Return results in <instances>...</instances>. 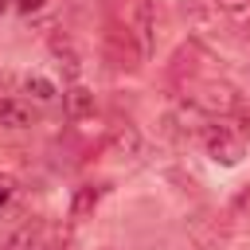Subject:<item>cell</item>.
I'll return each instance as SVG.
<instances>
[{
	"label": "cell",
	"instance_id": "cell-1",
	"mask_svg": "<svg viewBox=\"0 0 250 250\" xmlns=\"http://www.w3.org/2000/svg\"><path fill=\"white\" fill-rule=\"evenodd\" d=\"M199 141H203V148H207V156L211 160H219V164H238L242 156H246V137H238L234 133V125H219V117H211L207 125H203V133H199Z\"/></svg>",
	"mask_w": 250,
	"mask_h": 250
},
{
	"label": "cell",
	"instance_id": "cell-2",
	"mask_svg": "<svg viewBox=\"0 0 250 250\" xmlns=\"http://www.w3.org/2000/svg\"><path fill=\"white\" fill-rule=\"evenodd\" d=\"M188 102H191L195 109H203L207 117H230V113L242 105V94H238L234 86H227V82H199V86L188 94Z\"/></svg>",
	"mask_w": 250,
	"mask_h": 250
},
{
	"label": "cell",
	"instance_id": "cell-3",
	"mask_svg": "<svg viewBox=\"0 0 250 250\" xmlns=\"http://www.w3.org/2000/svg\"><path fill=\"white\" fill-rule=\"evenodd\" d=\"M105 55H109V62H113L117 70H137L141 59H145L129 27H113V31H105Z\"/></svg>",
	"mask_w": 250,
	"mask_h": 250
},
{
	"label": "cell",
	"instance_id": "cell-4",
	"mask_svg": "<svg viewBox=\"0 0 250 250\" xmlns=\"http://www.w3.org/2000/svg\"><path fill=\"white\" fill-rule=\"evenodd\" d=\"M188 238L195 242V250H215L219 238H227V234H223V223H219V211L199 207V211L188 219Z\"/></svg>",
	"mask_w": 250,
	"mask_h": 250
},
{
	"label": "cell",
	"instance_id": "cell-5",
	"mask_svg": "<svg viewBox=\"0 0 250 250\" xmlns=\"http://www.w3.org/2000/svg\"><path fill=\"white\" fill-rule=\"evenodd\" d=\"M219 223H223V234H246L250 230V184H242L227 207L219 211Z\"/></svg>",
	"mask_w": 250,
	"mask_h": 250
},
{
	"label": "cell",
	"instance_id": "cell-6",
	"mask_svg": "<svg viewBox=\"0 0 250 250\" xmlns=\"http://www.w3.org/2000/svg\"><path fill=\"white\" fill-rule=\"evenodd\" d=\"M141 55H152L156 51V0H137V12H133V23H129Z\"/></svg>",
	"mask_w": 250,
	"mask_h": 250
},
{
	"label": "cell",
	"instance_id": "cell-7",
	"mask_svg": "<svg viewBox=\"0 0 250 250\" xmlns=\"http://www.w3.org/2000/svg\"><path fill=\"white\" fill-rule=\"evenodd\" d=\"M51 242H47V230L39 227V223H23V227H16L4 242H0V250H47Z\"/></svg>",
	"mask_w": 250,
	"mask_h": 250
},
{
	"label": "cell",
	"instance_id": "cell-8",
	"mask_svg": "<svg viewBox=\"0 0 250 250\" xmlns=\"http://www.w3.org/2000/svg\"><path fill=\"white\" fill-rule=\"evenodd\" d=\"M102 195H105V188H102V184H82V188H74L70 219H90V215H94V207L102 203Z\"/></svg>",
	"mask_w": 250,
	"mask_h": 250
},
{
	"label": "cell",
	"instance_id": "cell-9",
	"mask_svg": "<svg viewBox=\"0 0 250 250\" xmlns=\"http://www.w3.org/2000/svg\"><path fill=\"white\" fill-rule=\"evenodd\" d=\"M51 55L59 59V66H62V74H66L70 82L82 74V59H78V51H74V43H70L66 35H55V39H51Z\"/></svg>",
	"mask_w": 250,
	"mask_h": 250
},
{
	"label": "cell",
	"instance_id": "cell-10",
	"mask_svg": "<svg viewBox=\"0 0 250 250\" xmlns=\"http://www.w3.org/2000/svg\"><path fill=\"white\" fill-rule=\"evenodd\" d=\"M105 145H109L113 156H137V152H141V133H137L133 125H113Z\"/></svg>",
	"mask_w": 250,
	"mask_h": 250
},
{
	"label": "cell",
	"instance_id": "cell-11",
	"mask_svg": "<svg viewBox=\"0 0 250 250\" xmlns=\"http://www.w3.org/2000/svg\"><path fill=\"white\" fill-rule=\"evenodd\" d=\"M31 109L20 98H0V129H27L31 125Z\"/></svg>",
	"mask_w": 250,
	"mask_h": 250
},
{
	"label": "cell",
	"instance_id": "cell-12",
	"mask_svg": "<svg viewBox=\"0 0 250 250\" xmlns=\"http://www.w3.org/2000/svg\"><path fill=\"white\" fill-rule=\"evenodd\" d=\"M62 102H66V113H70L74 121H82V117H90V113H94V94H90L86 86H78V82L62 94Z\"/></svg>",
	"mask_w": 250,
	"mask_h": 250
},
{
	"label": "cell",
	"instance_id": "cell-13",
	"mask_svg": "<svg viewBox=\"0 0 250 250\" xmlns=\"http://www.w3.org/2000/svg\"><path fill=\"white\" fill-rule=\"evenodd\" d=\"M20 86H23V94H27L31 102H39V105H51V102L59 98L55 82H51V78H43V74H27V78H23Z\"/></svg>",
	"mask_w": 250,
	"mask_h": 250
},
{
	"label": "cell",
	"instance_id": "cell-14",
	"mask_svg": "<svg viewBox=\"0 0 250 250\" xmlns=\"http://www.w3.org/2000/svg\"><path fill=\"white\" fill-rule=\"evenodd\" d=\"M211 4H215V12H223L234 23H246L250 20V0H211Z\"/></svg>",
	"mask_w": 250,
	"mask_h": 250
},
{
	"label": "cell",
	"instance_id": "cell-15",
	"mask_svg": "<svg viewBox=\"0 0 250 250\" xmlns=\"http://www.w3.org/2000/svg\"><path fill=\"white\" fill-rule=\"evenodd\" d=\"M0 94H4V98L16 94V74H12V70H0Z\"/></svg>",
	"mask_w": 250,
	"mask_h": 250
},
{
	"label": "cell",
	"instance_id": "cell-16",
	"mask_svg": "<svg viewBox=\"0 0 250 250\" xmlns=\"http://www.w3.org/2000/svg\"><path fill=\"white\" fill-rule=\"evenodd\" d=\"M12 195H16V180H12V176H0V207H4Z\"/></svg>",
	"mask_w": 250,
	"mask_h": 250
},
{
	"label": "cell",
	"instance_id": "cell-17",
	"mask_svg": "<svg viewBox=\"0 0 250 250\" xmlns=\"http://www.w3.org/2000/svg\"><path fill=\"white\" fill-rule=\"evenodd\" d=\"M12 4H16L20 12H39V8L47 4V0H12Z\"/></svg>",
	"mask_w": 250,
	"mask_h": 250
},
{
	"label": "cell",
	"instance_id": "cell-18",
	"mask_svg": "<svg viewBox=\"0 0 250 250\" xmlns=\"http://www.w3.org/2000/svg\"><path fill=\"white\" fill-rule=\"evenodd\" d=\"M8 4H12V0H0V12H4V8H8Z\"/></svg>",
	"mask_w": 250,
	"mask_h": 250
}]
</instances>
